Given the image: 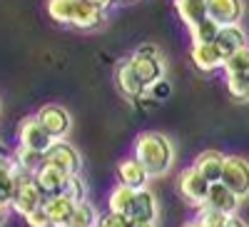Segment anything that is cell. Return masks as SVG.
<instances>
[{
  "instance_id": "32",
  "label": "cell",
  "mask_w": 249,
  "mask_h": 227,
  "mask_svg": "<svg viewBox=\"0 0 249 227\" xmlns=\"http://www.w3.org/2000/svg\"><path fill=\"white\" fill-rule=\"evenodd\" d=\"M28 222V227H53V220L50 215L45 212V208H40V210H33L28 217H23Z\"/></svg>"
},
{
  "instance_id": "7",
  "label": "cell",
  "mask_w": 249,
  "mask_h": 227,
  "mask_svg": "<svg viewBox=\"0 0 249 227\" xmlns=\"http://www.w3.org/2000/svg\"><path fill=\"white\" fill-rule=\"evenodd\" d=\"M53 137L48 135V130L40 125L37 115H30V117H23V122L18 125V145L23 148H30L35 152H48L53 148Z\"/></svg>"
},
{
  "instance_id": "31",
  "label": "cell",
  "mask_w": 249,
  "mask_h": 227,
  "mask_svg": "<svg viewBox=\"0 0 249 227\" xmlns=\"http://www.w3.org/2000/svg\"><path fill=\"white\" fill-rule=\"evenodd\" d=\"M97 227H130V217H124V215H115V212H105V215H100V222Z\"/></svg>"
},
{
  "instance_id": "39",
  "label": "cell",
  "mask_w": 249,
  "mask_h": 227,
  "mask_svg": "<svg viewBox=\"0 0 249 227\" xmlns=\"http://www.w3.org/2000/svg\"><path fill=\"white\" fill-rule=\"evenodd\" d=\"M115 3H135V0H115Z\"/></svg>"
},
{
  "instance_id": "3",
  "label": "cell",
  "mask_w": 249,
  "mask_h": 227,
  "mask_svg": "<svg viewBox=\"0 0 249 227\" xmlns=\"http://www.w3.org/2000/svg\"><path fill=\"white\" fill-rule=\"evenodd\" d=\"M45 192L40 190V185L35 182V175H25V172H18V190L15 197L10 202L13 212H18L20 217H28L33 210H40L45 205Z\"/></svg>"
},
{
  "instance_id": "34",
  "label": "cell",
  "mask_w": 249,
  "mask_h": 227,
  "mask_svg": "<svg viewBox=\"0 0 249 227\" xmlns=\"http://www.w3.org/2000/svg\"><path fill=\"white\" fill-rule=\"evenodd\" d=\"M224 227H249V225H247L239 215H230V217H227V225H224Z\"/></svg>"
},
{
  "instance_id": "27",
  "label": "cell",
  "mask_w": 249,
  "mask_h": 227,
  "mask_svg": "<svg viewBox=\"0 0 249 227\" xmlns=\"http://www.w3.org/2000/svg\"><path fill=\"white\" fill-rule=\"evenodd\" d=\"M227 88H230V95L239 102L249 100V70L239 77H227Z\"/></svg>"
},
{
  "instance_id": "37",
  "label": "cell",
  "mask_w": 249,
  "mask_h": 227,
  "mask_svg": "<svg viewBox=\"0 0 249 227\" xmlns=\"http://www.w3.org/2000/svg\"><path fill=\"white\" fill-rule=\"evenodd\" d=\"M5 215H8V205H5V202H0V222L5 220Z\"/></svg>"
},
{
  "instance_id": "8",
  "label": "cell",
  "mask_w": 249,
  "mask_h": 227,
  "mask_svg": "<svg viewBox=\"0 0 249 227\" xmlns=\"http://www.w3.org/2000/svg\"><path fill=\"white\" fill-rule=\"evenodd\" d=\"M45 165H53V168L68 172V175H80L82 172V155L68 140H57L45 152Z\"/></svg>"
},
{
  "instance_id": "11",
  "label": "cell",
  "mask_w": 249,
  "mask_h": 227,
  "mask_svg": "<svg viewBox=\"0 0 249 227\" xmlns=\"http://www.w3.org/2000/svg\"><path fill=\"white\" fill-rule=\"evenodd\" d=\"M115 82H117V90L127 100H140L144 93H147V85L140 80V75L135 73L130 60H122V63L115 68Z\"/></svg>"
},
{
  "instance_id": "24",
  "label": "cell",
  "mask_w": 249,
  "mask_h": 227,
  "mask_svg": "<svg viewBox=\"0 0 249 227\" xmlns=\"http://www.w3.org/2000/svg\"><path fill=\"white\" fill-rule=\"evenodd\" d=\"M97 222H100V215L95 210V205L92 202H77L68 227H97Z\"/></svg>"
},
{
  "instance_id": "38",
  "label": "cell",
  "mask_w": 249,
  "mask_h": 227,
  "mask_svg": "<svg viewBox=\"0 0 249 227\" xmlns=\"http://www.w3.org/2000/svg\"><path fill=\"white\" fill-rule=\"evenodd\" d=\"M184 227H204V225H202V222H197V220H192V222H187Z\"/></svg>"
},
{
  "instance_id": "29",
  "label": "cell",
  "mask_w": 249,
  "mask_h": 227,
  "mask_svg": "<svg viewBox=\"0 0 249 227\" xmlns=\"http://www.w3.org/2000/svg\"><path fill=\"white\" fill-rule=\"evenodd\" d=\"M65 195L75 202H88V182L82 180L80 175H72L68 180V188H65Z\"/></svg>"
},
{
  "instance_id": "1",
  "label": "cell",
  "mask_w": 249,
  "mask_h": 227,
  "mask_svg": "<svg viewBox=\"0 0 249 227\" xmlns=\"http://www.w3.org/2000/svg\"><path fill=\"white\" fill-rule=\"evenodd\" d=\"M135 157L144 165V170L150 172V177H164L175 162L172 140L164 132L144 130L135 137Z\"/></svg>"
},
{
  "instance_id": "33",
  "label": "cell",
  "mask_w": 249,
  "mask_h": 227,
  "mask_svg": "<svg viewBox=\"0 0 249 227\" xmlns=\"http://www.w3.org/2000/svg\"><path fill=\"white\" fill-rule=\"evenodd\" d=\"M150 95H152V100H164V97H170V93H172V88H170V82L167 80H160V82H155V85L147 90Z\"/></svg>"
},
{
  "instance_id": "25",
  "label": "cell",
  "mask_w": 249,
  "mask_h": 227,
  "mask_svg": "<svg viewBox=\"0 0 249 227\" xmlns=\"http://www.w3.org/2000/svg\"><path fill=\"white\" fill-rule=\"evenodd\" d=\"M247 70H249V48L234 53L232 57H227V60H224V68H222L224 80H227V77H239V75H244Z\"/></svg>"
},
{
  "instance_id": "28",
  "label": "cell",
  "mask_w": 249,
  "mask_h": 227,
  "mask_svg": "<svg viewBox=\"0 0 249 227\" xmlns=\"http://www.w3.org/2000/svg\"><path fill=\"white\" fill-rule=\"evenodd\" d=\"M227 217L230 215H222L212 208H207V205H202V208H197V222H202L204 227H224L227 225Z\"/></svg>"
},
{
  "instance_id": "22",
  "label": "cell",
  "mask_w": 249,
  "mask_h": 227,
  "mask_svg": "<svg viewBox=\"0 0 249 227\" xmlns=\"http://www.w3.org/2000/svg\"><path fill=\"white\" fill-rule=\"evenodd\" d=\"M175 10L182 18V23L192 28L207 18V0H175Z\"/></svg>"
},
{
  "instance_id": "10",
  "label": "cell",
  "mask_w": 249,
  "mask_h": 227,
  "mask_svg": "<svg viewBox=\"0 0 249 227\" xmlns=\"http://www.w3.org/2000/svg\"><path fill=\"white\" fill-rule=\"evenodd\" d=\"M207 18L217 25H237L244 18V0H207Z\"/></svg>"
},
{
  "instance_id": "16",
  "label": "cell",
  "mask_w": 249,
  "mask_h": 227,
  "mask_svg": "<svg viewBox=\"0 0 249 227\" xmlns=\"http://www.w3.org/2000/svg\"><path fill=\"white\" fill-rule=\"evenodd\" d=\"M224 160L227 155L219 152V150H202L195 162H192V168L207 180V182H219L222 180V170H224Z\"/></svg>"
},
{
  "instance_id": "30",
  "label": "cell",
  "mask_w": 249,
  "mask_h": 227,
  "mask_svg": "<svg viewBox=\"0 0 249 227\" xmlns=\"http://www.w3.org/2000/svg\"><path fill=\"white\" fill-rule=\"evenodd\" d=\"M15 190H18V172L0 177V202H5L10 208V202L15 197Z\"/></svg>"
},
{
  "instance_id": "26",
  "label": "cell",
  "mask_w": 249,
  "mask_h": 227,
  "mask_svg": "<svg viewBox=\"0 0 249 227\" xmlns=\"http://www.w3.org/2000/svg\"><path fill=\"white\" fill-rule=\"evenodd\" d=\"M75 0H48V15L50 20L60 25H70V13H72Z\"/></svg>"
},
{
  "instance_id": "18",
  "label": "cell",
  "mask_w": 249,
  "mask_h": 227,
  "mask_svg": "<svg viewBox=\"0 0 249 227\" xmlns=\"http://www.w3.org/2000/svg\"><path fill=\"white\" fill-rule=\"evenodd\" d=\"M45 212L50 215L53 220V227H68L70 220H72V212L77 208V202L70 200L68 195H55V197H48L45 200Z\"/></svg>"
},
{
  "instance_id": "19",
  "label": "cell",
  "mask_w": 249,
  "mask_h": 227,
  "mask_svg": "<svg viewBox=\"0 0 249 227\" xmlns=\"http://www.w3.org/2000/svg\"><path fill=\"white\" fill-rule=\"evenodd\" d=\"M157 215H160V205H157V197L150 192V188L135 192V205H132L130 220H137V222H157Z\"/></svg>"
},
{
  "instance_id": "2",
  "label": "cell",
  "mask_w": 249,
  "mask_h": 227,
  "mask_svg": "<svg viewBox=\"0 0 249 227\" xmlns=\"http://www.w3.org/2000/svg\"><path fill=\"white\" fill-rule=\"evenodd\" d=\"M130 63H132L135 73L140 75V80L147 85V90L155 85V82L164 80V60H162L160 48L152 45V43H142V45L132 53Z\"/></svg>"
},
{
  "instance_id": "36",
  "label": "cell",
  "mask_w": 249,
  "mask_h": 227,
  "mask_svg": "<svg viewBox=\"0 0 249 227\" xmlns=\"http://www.w3.org/2000/svg\"><path fill=\"white\" fill-rule=\"evenodd\" d=\"M157 222H137V220H130V227H155Z\"/></svg>"
},
{
  "instance_id": "12",
  "label": "cell",
  "mask_w": 249,
  "mask_h": 227,
  "mask_svg": "<svg viewBox=\"0 0 249 227\" xmlns=\"http://www.w3.org/2000/svg\"><path fill=\"white\" fill-rule=\"evenodd\" d=\"M105 23V10L88 3V0H75L72 13H70V28L77 30H97Z\"/></svg>"
},
{
  "instance_id": "23",
  "label": "cell",
  "mask_w": 249,
  "mask_h": 227,
  "mask_svg": "<svg viewBox=\"0 0 249 227\" xmlns=\"http://www.w3.org/2000/svg\"><path fill=\"white\" fill-rule=\"evenodd\" d=\"M222 25H217L212 18H204L199 20L197 25L190 28V38H192V45H204V43H214L217 35H219Z\"/></svg>"
},
{
  "instance_id": "17",
  "label": "cell",
  "mask_w": 249,
  "mask_h": 227,
  "mask_svg": "<svg viewBox=\"0 0 249 227\" xmlns=\"http://www.w3.org/2000/svg\"><path fill=\"white\" fill-rule=\"evenodd\" d=\"M190 60H192V65L199 73H214V70H222L224 68V57H222V53L217 50L214 43L192 45L190 48Z\"/></svg>"
},
{
  "instance_id": "9",
  "label": "cell",
  "mask_w": 249,
  "mask_h": 227,
  "mask_svg": "<svg viewBox=\"0 0 249 227\" xmlns=\"http://www.w3.org/2000/svg\"><path fill=\"white\" fill-rule=\"evenodd\" d=\"M117 180H120V185H124V188L140 192V190H147V185H150L152 177H150L147 170H144V165L132 155V157L120 160V165H117Z\"/></svg>"
},
{
  "instance_id": "20",
  "label": "cell",
  "mask_w": 249,
  "mask_h": 227,
  "mask_svg": "<svg viewBox=\"0 0 249 227\" xmlns=\"http://www.w3.org/2000/svg\"><path fill=\"white\" fill-rule=\"evenodd\" d=\"M132 205H135V190H130V188H124V185L117 182L115 188L110 190V197H107L110 212L130 217L132 215Z\"/></svg>"
},
{
  "instance_id": "4",
  "label": "cell",
  "mask_w": 249,
  "mask_h": 227,
  "mask_svg": "<svg viewBox=\"0 0 249 227\" xmlns=\"http://www.w3.org/2000/svg\"><path fill=\"white\" fill-rule=\"evenodd\" d=\"M219 182H224L239 200H247L249 197V160H244L242 155H227Z\"/></svg>"
},
{
  "instance_id": "13",
  "label": "cell",
  "mask_w": 249,
  "mask_h": 227,
  "mask_svg": "<svg viewBox=\"0 0 249 227\" xmlns=\"http://www.w3.org/2000/svg\"><path fill=\"white\" fill-rule=\"evenodd\" d=\"M214 45H217V50L222 53V57L227 60V57H232L234 53L249 48V35H247V30L242 28V23H237V25H224V28L219 30L217 40H214Z\"/></svg>"
},
{
  "instance_id": "21",
  "label": "cell",
  "mask_w": 249,
  "mask_h": 227,
  "mask_svg": "<svg viewBox=\"0 0 249 227\" xmlns=\"http://www.w3.org/2000/svg\"><path fill=\"white\" fill-rule=\"evenodd\" d=\"M13 160H15L18 172H25V175H35L45 165V155L43 152H35V150L23 148V145H18L13 150Z\"/></svg>"
},
{
  "instance_id": "14",
  "label": "cell",
  "mask_w": 249,
  "mask_h": 227,
  "mask_svg": "<svg viewBox=\"0 0 249 227\" xmlns=\"http://www.w3.org/2000/svg\"><path fill=\"white\" fill-rule=\"evenodd\" d=\"M204 205H207V208H212V210H217V212H222V215H237L242 200L230 188H227L224 182H212L210 185V195H207Z\"/></svg>"
},
{
  "instance_id": "35",
  "label": "cell",
  "mask_w": 249,
  "mask_h": 227,
  "mask_svg": "<svg viewBox=\"0 0 249 227\" xmlns=\"http://www.w3.org/2000/svg\"><path fill=\"white\" fill-rule=\"evenodd\" d=\"M88 3H92V5H97V8L105 10V8H110V5L115 3V0H88Z\"/></svg>"
},
{
  "instance_id": "6",
  "label": "cell",
  "mask_w": 249,
  "mask_h": 227,
  "mask_svg": "<svg viewBox=\"0 0 249 227\" xmlns=\"http://www.w3.org/2000/svg\"><path fill=\"white\" fill-rule=\"evenodd\" d=\"M37 120L40 125L48 130V135L57 142V140H68L70 135V128H72V117L70 113L62 108V105H55V102H48L37 110Z\"/></svg>"
},
{
  "instance_id": "5",
  "label": "cell",
  "mask_w": 249,
  "mask_h": 227,
  "mask_svg": "<svg viewBox=\"0 0 249 227\" xmlns=\"http://www.w3.org/2000/svg\"><path fill=\"white\" fill-rule=\"evenodd\" d=\"M210 185L212 182H207L190 165V168H184L177 177V192L182 195L184 202L195 205V208H202V205L207 202V195H210Z\"/></svg>"
},
{
  "instance_id": "15",
  "label": "cell",
  "mask_w": 249,
  "mask_h": 227,
  "mask_svg": "<svg viewBox=\"0 0 249 227\" xmlns=\"http://www.w3.org/2000/svg\"><path fill=\"white\" fill-rule=\"evenodd\" d=\"M72 175L62 172L53 165H43L37 172H35V182L40 185V190L45 192V197H55V195H65V188H68V180Z\"/></svg>"
}]
</instances>
